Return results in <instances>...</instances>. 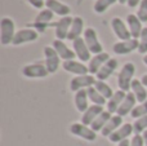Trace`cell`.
<instances>
[{"mask_svg":"<svg viewBox=\"0 0 147 146\" xmlns=\"http://www.w3.org/2000/svg\"><path fill=\"white\" fill-rule=\"evenodd\" d=\"M134 72H136V66L132 62H127L121 67L119 75H117V84H119V88L121 91L128 93V91L132 89V82L134 80L133 79Z\"/></svg>","mask_w":147,"mask_h":146,"instance_id":"1","label":"cell"},{"mask_svg":"<svg viewBox=\"0 0 147 146\" xmlns=\"http://www.w3.org/2000/svg\"><path fill=\"white\" fill-rule=\"evenodd\" d=\"M16 31H14V22L12 18L4 17L0 21V41L3 45L13 43Z\"/></svg>","mask_w":147,"mask_h":146,"instance_id":"2","label":"cell"},{"mask_svg":"<svg viewBox=\"0 0 147 146\" xmlns=\"http://www.w3.org/2000/svg\"><path fill=\"white\" fill-rule=\"evenodd\" d=\"M84 40H85L86 45H88L90 53L93 54H99L103 52V47L99 43L98 38H97V32L94 28L88 27L84 30Z\"/></svg>","mask_w":147,"mask_h":146,"instance_id":"3","label":"cell"},{"mask_svg":"<svg viewBox=\"0 0 147 146\" xmlns=\"http://www.w3.org/2000/svg\"><path fill=\"white\" fill-rule=\"evenodd\" d=\"M44 56H45V66L48 69L49 74H54L59 67L61 57L58 56V53L53 47H45L44 48Z\"/></svg>","mask_w":147,"mask_h":146,"instance_id":"4","label":"cell"},{"mask_svg":"<svg viewBox=\"0 0 147 146\" xmlns=\"http://www.w3.org/2000/svg\"><path fill=\"white\" fill-rule=\"evenodd\" d=\"M96 82L97 79L92 74L79 75V76H75L70 82V88H71L72 92H78L80 89H88L89 87H93Z\"/></svg>","mask_w":147,"mask_h":146,"instance_id":"5","label":"cell"},{"mask_svg":"<svg viewBox=\"0 0 147 146\" xmlns=\"http://www.w3.org/2000/svg\"><path fill=\"white\" fill-rule=\"evenodd\" d=\"M70 132L75 136L80 137V139L86 140V141H94L97 139L96 132L89 126H85L83 123H72L70 126Z\"/></svg>","mask_w":147,"mask_h":146,"instance_id":"6","label":"cell"},{"mask_svg":"<svg viewBox=\"0 0 147 146\" xmlns=\"http://www.w3.org/2000/svg\"><path fill=\"white\" fill-rule=\"evenodd\" d=\"M38 31L34 28H22V30L17 31L13 39V45H22L25 43H30V41H35L38 39Z\"/></svg>","mask_w":147,"mask_h":146,"instance_id":"7","label":"cell"},{"mask_svg":"<svg viewBox=\"0 0 147 146\" xmlns=\"http://www.w3.org/2000/svg\"><path fill=\"white\" fill-rule=\"evenodd\" d=\"M74 18L67 16V17H61V20L56 23H52L51 26H54L56 27V36L58 40H63V39H67V35H69L70 27L72 25Z\"/></svg>","mask_w":147,"mask_h":146,"instance_id":"8","label":"cell"},{"mask_svg":"<svg viewBox=\"0 0 147 146\" xmlns=\"http://www.w3.org/2000/svg\"><path fill=\"white\" fill-rule=\"evenodd\" d=\"M111 26L112 30H114L115 35L120 39V41H125L132 39V35H130V31L128 28V25H125L124 21L119 17H115L114 20L111 21Z\"/></svg>","mask_w":147,"mask_h":146,"instance_id":"9","label":"cell"},{"mask_svg":"<svg viewBox=\"0 0 147 146\" xmlns=\"http://www.w3.org/2000/svg\"><path fill=\"white\" fill-rule=\"evenodd\" d=\"M22 74L26 78H45L49 74L48 69L43 64H31L26 65L22 69Z\"/></svg>","mask_w":147,"mask_h":146,"instance_id":"10","label":"cell"},{"mask_svg":"<svg viewBox=\"0 0 147 146\" xmlns=\"http://www.w3.org/2000/svg\"><path fill=\"white\" fill-rule=\"evenodd\" d=\"M72 47H74V52H75L76 57L80 59V62H86L90 61V51H89L88 45H86L84 38H79L76 40L72 41Z\"/></svg>","mask_w":147,"mask_h":146,"instance_id":"11","label":"cell"},{"mask_svg":"<svg viewBox=\"0 0 147 146\" xmlns=\"http://www.w3.org/2000/svg\"><path fill=\"white\" fill-rule=\"evenodd\" d=\"M138 47H140V40L138 39H129V40L119 41V43L114 44L112 51L116 54H128L132 53L136 49L138 51Z\"/></svg>","mask_w":147,"mask_h":146,"instance_id":"12","label":"cell"},{"mask_svg":"<svg viewBox=\"0 0 147 146\" xmlns=\"http://www.w3.org/2000/svg\"><path fill=\"white\" fill-rule=\"evenodd\" d=\"M54 13L52 12L51 9H41V12L39 13L38 16H36L35 18V22H34V27L36 28L38 31H40V32H43L44 30H45V27H48V23L52 21V18H53Z\"/></svg>","mask_w":147,"mask_h":146,"instance_id":"13","label":"cell"},{"mask_svg":"<svg viewBox=\"0 0 147 146\" xmlns=\"http://www.w3.org/2000/svg\"><path fill=\"white\" fill-rule=\"evenodd\" d=\"M109 59H110V54L106 53V52H102V53H99V54H94L93 58H90L89 65H88L89 74L97 75V72L101 70V67L103 66Z\"/></svg>","mask_w":147,"mask_h":146,"instance_id":"14","label":"cell"},{"mask_svg":"<svg viewBox=\"0 0 147 146\" xmlns=\"http://www.w3.org/2000/svg\"><path fill=\"white\" fill-rule=\"evenodd\" d=\"M132 133H133V124L124 123L120 128H117L114 133L110 135L109 140L111 142H121V141H124V140H127Z\"/></svg>","mask_w":147,"mask_h":146,"instance_id":"15","label":"cell"},{"mask_svg":"<svg viewBox=\"0 0 147 146\" xmlns=\"http://www.w3.org/2000/svg\"><path fill=\"white\" fill-rule=\"evenodd\" d=\"M62 67L66 70L67 72H71V74H75V75H86L89 72V69L88 66L83 64V62H79V61H75V59H70V61H65L62 64Z\"/></svg>","mask_w":147,"mask_h":146,"instance_id":"16","label":"cell"},{"mask_svg":"<svg viewBox=\"0 0 147 146\" xmlns=\"http://www.w3.org/2000/svg\"><path fill=\"white\" fill-rule=\"evenodd\" d=\"M136 102H137V98H136L134 93L128 92L124 101H123V103L120 105V107L117 109L116 114L120 116H125V115H128V114H130L133 111V109L136 107Z\"/></svg>","mask_w":147,"mask_h":146,"instance_id":"17","label":"cell"},{"mask_svg":"<svg viewBox=\"0 0 147 146\" xmlns=\"http://www.w3.org/2000/svg\"><path fill=\"white\" fill-rule=\"evenodd\" d=\"M127 25H128V28H129V31H130L132 39H140L143 27H142V22H141L140 18L137 17V14H128Z\"/></svg>","mask_w":147,"mask_h":146,"instance_id":"18","label":"cell"},{"mask_svg":"<svg viewBox=\"0 0 147 146\" xmlns=\"http://www.w3.org/2000/svg\"><path fill=\"white\" fill-rule=\"evenodd\" d=\"M52 47L56 49V52L58 53V56L61 57L63 61H70V59H74V57L76 56L75 52H74L72 49H70L69 47L63 43V40H58V39H56V40L52 43Z\"/></svg>","mask_w":147,"mask_h":146,"instance_id":"19","label":"cell"},{"mask_svg":"<svg viewBox=\"0 0 147 146\" xmlns=\"http://www.w3.org/2000/svg\"><path fill=\"white\" fill-rule=\"evenodd\" d=\"M45 7L48 9H51L54 14H58L61 17H67L71 13V9H70L69 5L62 4L58 0H45Z\"/></svg>","mask_w":147,"mask_h":146,"instance_id":"20","label":"cell"},{"mask_svg":"<svg viewBox=\"0 0 147 146\" xmlns=\"http://www.w3.org/2000/svg\"><path fill=\"white\" fill-rule=\"evenodd\" d=\"M116 67H117V61L115 58H110L109 61L101 67V70L97 72V75H96L97 80H102V82H105L106 79H109V78L114 74V71L116 70Z\"/></svg>","mask_w":147,"mask_h":146,"instance_id":"21","label":"cell"},{"mask_svg":"<svg viewBox=\"0 0 147 146\" xmlns=\"http://www.w3.org/2000/svg\"><path fill=\"white\" fill-rule=\"evenodd\" d=\"M103 106H99V105H92L88 107V110L85 113H83L81 115V123L85 124V126H90L96 118L101 113H103Z\"/></svg>","mask_w":147,"mask_h":146,"instance_id":"22","label":"cell"},{"mask_svg":"<svg viewBox=\"0 0 147 146\" xmlns=\"http://www.w3.org/2000/svg\"><path fill=\"white\" fill-rule=\"evenodd\" d=\"M125 96H127V92H124V91H121V89L116 91V92L114 93V96L107 101V103H106L107 105V111H110L111 114H116L117 109H119L120 105L123 103Z\"/></svg>","mask_w":147,"mask_h":146,"instance_id":"23","label":"cell"},{"mask_svg":"<svg viewBox=\"0 0 147 146\" xmlns=\"http://www.w3.org/2000/svg\"><path fill=\"white\" fill-rule=\"evenodd\" d=\"M83 27H84V21L81 17H74L72 25L70 27L69 35H67V40H76V39L81 38V32H83Z\"/></svg>","mask_w":147,"mask_h":146,"instance_id":"24","label":"cell"},{"mask_svg":"<svg viewBox=\"0 0 147 146\" xmlns=\"http://www.w3.org/2000/svg\"><path fill=\"white\" fill-rule=\"evenodd\" d=\"M123 126V116L120 115H112L111 119H110L109 122H107V124L103 127V129H102V136H106L109 137L111 133H114L115 131H116L117 128H120V127Z\"/></svg>","mask_w":147,"mask_h":146,"instance_id":"25","label":"cell"},{"mask_svg":"<svg viewBox=\"0 0 147 146\" xmlns=\"http://www.w3.org/2000/svg\"><path fill=\"white\" fill-rule=\"evenodd\" d=\"M88 92H86V89H80L78 91V92L75 93V106L76 109H78L79 113H85L86 110H88Z\"/></svg>","mask_w":147,"mask_h":146,"instance_id":"26","label":"cell"},{"mask_svg":"<svg viewBox=\"0 0 147 146\" xmlns=\"http://www.w3.org/2000/svg\"><path fill=\"white\" fill-rule=\"evenodd\" d=\"M132 92L134 93L136 98L140 103L145 102L147 100V91H146V87L143 85V83L138 79H134L132 82Z\"/></svg>","mask_w":147,"mask_h":146,"instance_id":"27","label":"cell"},{"mask_svg":"<svg viewBox=\"0 0 147 146\" xmlns=\"http://www.w3.org/2000/svg\"><path fill=\"white\" fill-rule=\"evenodd\" d=\"M111 116H112V114L110 113V111L105 110L103 113L99 114V115L96 118V120H94L93 123L90 124V128L93 129L94 132L102 131V129H103V127L107 124V122H109L110 119H111Z\"/></svg>","mask_w":147,"mask_h":146,"instance_id":"28","label":"cell"},{"mask_svg":"<svg viewBox=\"0 0 147 146\" xmlns=\"http://www.w3.org/2000/svg\"><path fill=\"white\" fill-rule=\"evenodd\" d=\"M86 92H88V97H89V100L93 102V105L103 106L105 103H107L106 102V98H105L103 96H102L101 93L96 89V88H94V85H93V87H89L88 89H86Z\"/></svg>","mask_w":147,"mask_h":146,"instance_id":"29","label":"cell"},{"mask_svg":"<svg viewBox=\"0 0 147 146\" xmlns=\"http://www.w3.org/2000/svg\"><path fill=\"white\" fill-rule=\"evenodd\" d=\"M94 88H96L97 91H98L99 93H101L102 96H103L106 100H110V98L114 96V91L111 89V87H110L107 83L102 82V80H97L96 83H94Z\"/></svg>","mask_w":147,"mask_h":146,"instance_id":"30","label":"cell"},{"mask_svg":"<svg viewBox=\"0 0 147 146\" xmlns=\"http://www.w3.org/2000/svg\"><path fill=\"white\" fill-rule=\"evenodd\" d=\"M116 1L117 0H97L96 4H94V7H93V9H94L96 13L101 14V13L106 12V10L109 9L112 4H115Z\"/></svg>","mask_w":147,"mask_h":146,"instance_id":"31","label":"cell"},{"mask_svg":"<svg viewBox=\"0 0 147 146\" xmlns=\"http://www.w3.org/2000/svg\"><path fill=\"white\" fill-rule=\"evenodd\" d=\"M146 128H147V115L142 116V118H138L134 122V124H133V132H134V135L143 133L146 131Z\"/></svg>","mask_w":147,"mask_h":146,"instance_id":"32","label":"cell"},{"mask_svg":"<svg viewBox=\"0 0 147 146\" xmlns=\"http://www.w3.org/2000/svg\"><path fill=\"white\" fill-rule=\"evenodd\" d=\"M147 115V100L145 102L140 103V105H137L134 109H133V111L130 113V116L132 118H142V116H146Z\"/></svg>","mask_w":147,"mask_h":146,"instance_id":"33","label":"cell"},{"mask_svg":"<svg viewBox=\"0 0 147 146\" xmlns=\"http://www.w3.org/2000/svg\"><path fill=\"white\" fill-rule=\"evenodd\" d=\"M138 52L141 54L147 53V27H143L142 34L140 36V47H138Z\"/></svg>","mask_w":147,"mask_h":146,"instance_id":"34","label":"cell"},{"mask_svg":"<svg viewBox=\"0 0 147 146\" xmlns=\"http://www.w3.org/2000/svg\"><path fill=\"white\" fill-rule=\"evenodd\" d=\"M137 17L141 22H147V0H142L140 4V8L137 10Z\"/></svg>","mask_w":147,"mask_h":146,"instance_id":"35","label":"cell"},{"mask_svg":"<svg viewBox=\"0 0 147 146\" xmlns=\"http://www.w3.org/2000/svg\"><path fill=\"white\" fill-rule=\"evenodd\" d=\"M145 141H143V136L142 135H134L133 139L130 140V146H143Z\"/></svg>","mask_w":147,"mask_h":146,"instance_id":"36","label":"cell"},{"mask_svg":"<svg viewBox=\"0 0 147 146\" xmlns=\"http://www.w3.org/2000/svg\"><path fill=\"white\" fill-rule=\"evenodd\" d=\"M28 3H30L34 8H38V9H41V8L45 5L44 0H28Z\"/></svg>","mask_w":147,"mask_h":146,"instance_id":"37","label":"cell"},{"mask_svg":"<svg viewBox=\"0 0 147 146\" xmlns=\"http://www.w3.org/2000/svg\"><path fill=\"white\" fill-rule=\"evenodd\" d=\"M141 1H142V0H128L127 4L129 5L130 8H134V7H137V5H140Z\"/></svg>","mask_w":147,"mask_h":146,"instance_id":"38","label":"cell"},{"mask_svg":"<svg viewBox=\"0 0 147 146\" xmlns=\"http://www.w3.org/2000/svg\"><path fill=\"white\" fill-rule=\"evenodd\" d=\"M119 146H130V141L127 139V140H124V141L119 142Z\"/></svg>","mask_w":147,"mask_h":146,"instance_id":"39","label":"cell"},{"mask_svg":"<svg viewBox=\"0 0 147 146\" xmlns=\"http://www.w3.org/2000/svg\"><path fill=\"white\" fill-rule=\"evenodd\" d=\"M141 82L143 83V85H145V87H147V74H146V75H143L142 79H141Z\"/></svg>","mask_w":147,"mask_h":146,"instance_id":"40","label":"cell"},{"mask_svg":"<svg viewBox=\"0 0 147 146\" xmlns=\"http://www.w3.org/2000/svg\"><path fill=\"white\" fill-rule=\"evenodd\" d=\"M142 136H143V141H145V145L147 146V129H146L145 132H143V135H142Z\"/></svg>","mask_w":147,"mask_h":146,"instance_id":"41","label":"cell"},{"mask_svg":"<svg viewBox=\"0 0 147 146\" xmlns=\"http://www.w3.org/2000/svg\"><path fill=\"white\" fill-rule=\"evenodd\" d=\"M117 3H119V4H127L128 0H117Z\"/></svg>","mask_w":147,"mask_h":146,"instance_id":"42","label":"cell"},{"mask_svg":"<svg viewBox=\"0 0 147 146\" xmlns=\"http://www.w3.org/2000/svg\"><path fill=\"white\" fill-rule=\"evenodd\" d=\"M143 62H145V65L147 66V54H145V56H143Z\"/></svg>","mask_w":147,"mask_h":146,"instance_id":"43","label":"cell"}]
</instances>
